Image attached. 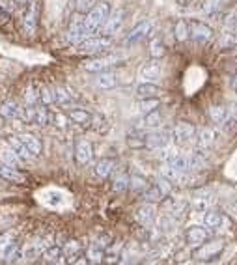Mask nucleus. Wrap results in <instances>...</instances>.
I'll return each instance as SVG.
<instances>
[{"label":"nucleus","mask_w":237,"mask_h":265,"mask_svg":"<svg viewBox=\"0 0 237 265\" xmlns=\"http://www.w3.org/2000/svg\"><path fill=\"white\" fill-rule=\"evenodd\" d=\"M110 13V4L108 2H97L93 4V8L88 11V15L84 17V26H86V34L93 36L95 32H99V28L103 26V22L107 21Z\"/></svg>","instance_id":"nucleus-1"},{"label":"nucleus","mask_w":237,"mask_h":265,"mask_svg":"<svg viewBox=\"0 0 237 265\" xmlns=\"http://www.w3.org/2000/svg\"><path fill=\"white\" fill-rule=\"evenodd\" d=\"M224 248H226V243L222 239H213V241H207L206 239L204 243L196 246L193 256H194L196 260H200V262H209L213 258H218V256L224 252Z\"/></svg>","instance_id":"nucleus-2"},{"label":"nucleus","mask_w":237,"mask_h":265,"mask_svg":"<svg viewBox=\"0 0 237 265\" xmlns=\"http://www.w3.org/2000/svg\"><path fill=\"white\" fill-rule=\"evenodd\" d=\"M110 45H112V40L107 36H88L84 41L79 43V51L88 54H99L103 51H108Z\"/></svg>","instance_id":"nucleus-3"},{"label":"nucleus","mask_w":237,"mask_h":265,"mask_svg":"<svg viewBox=\"0 0 237 265\" xmlns=\"http://www.w3.org/2000/svg\"><path fill=\"white\" fill-rule=\"evenodd\" d=\"M124 17H125V11L122 10V8L110 11L108 17H107V21L103 22V26L99 28V30H101V36L110 38V36H114L116 32H120V28H122V24H124Z\"/></svg>","instance_id":"nucleus-4"},{"label":"nucleus","mask_w":237,"mask_h":265,"mask_svg":"<svg viewBox=\"0 0 237 265\" xmlns=\"http://www.w3.org/2000/svg\"><path fill=\"white\" fill-rule=\"evenodd\" d=\"M189 32H191V38L196 43H202V45H206V43H209L213 40V28L202 21L189 22Z\"/></svg>","instance_id":"nucleus-5"},{"label":"nucleus","mask_w":237,"mask_h":265,"mask_svg":"<svg viewBox=\"0 0 237 265\" xmlns=\"http://www.w3.org/2000/svg\"><path fill=\"white\" fill-rule=\"evenodd\" d=\"M151 30H153V24H151V21H140L136 26H134L131 32L125 36V45L127 47H131V45H136V43L144 41L146 38L151 34Z\"/></svg>","instance_id":"nucleus-6"},{"label":"nucleus","mask_w":237,"mask_h":265,"mask_svg":"<svg viewBox=\"0 0 237 265\" xmlns=\"http://www.w3.org/2000/svg\"><path fill=\"white\" fill-rule=\"evenodd\" d=\"M86 38H88V34H86V26H84V17L83 15H75L71 22H69V28H67V41L79 45Z\"/></svg>","instance_id":"nucleus-7"},{"label":"nucleus","mask_w":237,"mask_h":265,"mask_svg":"<svg viewBox=\"0 0 237 265\" xmlns=\"http://www.w3.org/2000/svg\"><path fill=\"white\" fill-rule=\"evenodd\" d=\"M38 17H40V2L38 0H32L28 10L24 13V19H22V28L26 36H34L38 30Z\"/></svg>","instance_id":"nucleus-8"},{"label":"nucleus","mask_w":237,"mask_h":265,"mask_svg":"<svg viewBox=\"0 0 237 265\" xmlns=\"http://www.w3.org/2000/svg\"><path fill=\"white\" fill-rule=\"evenodd\" d=\"M196 135V129L193 123L189 122H177L172 129V137H174V142L177 146H183L185 142H189L191 138Z\"/></svg>","instance_id":"nucleus-9"},{"label":"nucleus","mask_w":237,"mask_h":265,"mask_svg":"<svg viewBox=\"0 0 237 265\" xmlns=\"http://www.w3.org/2000/svg\"><path fill=\"white\" fill-rule=\"evenodd\" d=\"M215 140H216V133L213 129H209V127L200 129V131H198V137H196V151L207 153L209 149L213 148Z\"/></svg>","instance_id":"nucleus-10"},{"label":"nucleus","mask_w":237,"mask_h":265,"mask_svg":"<svg viewBox=\"0 0 237 265\" xmlns=\"http://www.w3.org/2000/svg\"><path fill=\"white\" fill-rule=\"evenodd\" d=\"M93 157V146L90 140H79L77 144H75V161H77V164H88Z\"/></svg>","instance_id":"nucleus-11"},{"label":"nucleus","mask_w":237,"mask_h":265,"mask_svg":"<svg viewBox=\"0 0 237 265\" xmlns=\"http://www.w3.org/2000/svg\"><path fill=\"white\" fill-rule=\"evenodd\" d=\"M118 64V56H101V58H93L90 62L84 64V69L90 71V73H101L107 71L108 67Z\"/></svg>","instance_id":"nucleus-12"},{"label":"nucleus","mask_w":237,"mask_h":265,"mask_svg":"<svg viewBox=\"0 0 237 265\" xmlns=\"http://www.w3.org/2000/svg\"><path fill=\"white\" fill-rule=\"evenodd\" d=\"M144 142H146V148L161 149L170 142V135H168L166 131H151L150 135H144Z\"/></svg>","instance_id":"nucleus-13"},{"label":"nucleus","mask_w":237,"mask_h":265,"mask_svg":"<svg viewBox=\"0 0 237 265\" xmlns=\"http://www.w3.org/2000/svg\"><path fill=\"white\" fill-rule=\"evenodd\" d=\"M17 138L21 140L22 146L28 149V153H30L32 157H40V155H42L43 146H42V140L38 137H34L30 133H21V135H17Z\"/></svg>","instance_id":"nucleus-14"},{"label":"nucleus","mask_w":237,"mask_h":265,"mask_svg":"<svg viewBox=\"0 0 237 265\" xmlns=\"http://www.w3.org/2000/svg\"><path fill=\"white\" fill-rule=\"evenodd\" d=\"M209 116H211V120H213V123H215V125H220V127H226L228 123L234 120L232 114H230V110L222 105L211 106V108H209Z\"/></svg>","instance_id":"nucleus-15"},{"label":"nucleus","mask_w":237,"mask_h":265,"mask_svg":"<svg viewBox=\"0 0 237 265\" xmlns=\"http://www.w3.org/2000/svg\"><path fill=\"white\" fill-rule=\"evenodd\" d=\"M67 118L71 120L73 123L83 125V127H88V125L93 123V114L90 110H86V108H71L67 112Z\"/></svg>","instance_id":"nucleus-16"},{"label":"nucleus","mask_w":237,"mask_h":265,"mask_svg":"<svg viewBox=\"0 0 237 265\" xmlns=\"http://www.w3.org/2000/svg\"><path fill=\"white\" fill-rule=\"evenodd\" d=\"M207 237H209V232H207L206 228H202V226H191V228L185 232V239L191 246L202 245Z\"/></svg>","instance_id":"nucleus-17"},{"label":"nucleus","mask_w":237,"mask_h":265,"mask_svg":"<svg viewBox=\"0 0 237 265\" xmlns=\"http://www.w3.org/2000/svg\"><path fill=\"white\" fill-rule=\"evenodd\" d=\"M161 75H163V69H161V64H159L157 60L148 62V64L142 65V69H140V77L144 79L146 82H155V81H159Z\"/></svg>","instance_id":"nucleus-18"},{"label":"nucleus","mask_w":237,"mask_h":265,"mask_svg":"<svg viewBox=\"0 0 237 265\" xmlns=\"http://www.w3.org/2000/svg\"><path fill=\"white\" fill-rule=\"evenodd\" d=\"M155 217H157L155 204H150V202H146L144 205H140V207H138V211H136V221H138L140 224H144V226L153 224Z\"/></svg>","instance_id":"nucleus-19"},{"label":"nucleus","mask_w":237,"mask_h":265,"mask_svg":"<svg viewBox=\"0 0 237 265\" xmlns=\"http://www.w3.org/2000/svg\"><path fill=\"white\" fill-rule=\"evenodd\" d=\"M51 90H52V99H54V105L67 106V105H71L73 101H75L73 94L67 90V88H64V86H54V88H51Z\"/></svg>","instance_id":"nucleus-20"},{"label":"nucleus","mask_w":237,"mask_h":265,"mask_svg":"<svg viewBox=\"0 0 237 265\" xmlns=\"http://www.w3.org/2000/svg\"><path fill=\"white\" fill-rule=\"evenodd\" d=\"M0 178H4L6 181H11V183H24L26 174H22L21 170L13 168V166H6V164L0 163Z\"/></svg>","instance_id":"nucleus-21"},{"label":"nucleus","mask_w":237,"mask_h":265,"mask_svg":"<svg viewBox=\"0 0 237 265\" xmlns=\"http://www.w3.org/2000/svg\"><path fill=\"white\" fill-rule=\"evenodd\" d=\"M204 223H206L207 228H211V230H218V228H222L226 223H230L226 217L222 215L220 211H215V209H207L206 213V219H204Z\"/></svg>","instance_id":"nucleus-22"},{"label":"nucleus","mask_w":237,"mask_h":265,"mask_svg":"<svg viewBox=\"0 0 237 265\" xmlns=\"http://www.w3.org/2000/svg\"><path fill=\"white\" fill-rule=\"evenodd\" d=\"M114 166H116V161L105 157V159L97 161V164H95L93 172H95V176H97L99 180H107V178L114 172Z\"/></svg>","instance_id":"nucleus-23"},{"label":"nucleus","mask_w":237,"mask_h":265,"mask_svg":"<svg viewBox=\"0 0 237 265\" xmlns=\"http://www.w3.org/2000/svg\"><path fill=\"white\" fill-rule=\"evenodd\" d=\"M95 86L101 88V90H112V88L118 86V79H116L114 73L101 71V73H97V77H95Z\"/></svg>","instance_id":"nucleus-24"},{"label":"nucleus","mask_w":237,"mask_h":265,"mask_svg":"<svg viewBox=\"0 0 237 265\" xmlns=\"http://www.w3.org/2000/svg\"><path fill=\"white\" fill-rule=\"evenodd\" d=\"M161 92V88L155 84V82H142V84L136 86V96L140 99H150V97H157Z\"/></svg>","instance_id":"nucleus-25"},{"label":"nucleus","mask_w":237,"mask_h":265,"mask_svg":"<svg viewBox=\"0 0 237 265\" xmlns=\"http://www.w3.org/2000/svg\"><path fill=\"white\" fill-rule=\"evenodd\" d=\"M19 110H21V106L17 101H13V99H8V101H4L2 105H0V116L2 118H17L19 116Z\"/></svg>","instance_id":"nucleus-26"},{"label":"nucleus","mask_w":237,"mask_h":265,"mask_svg":"<svg viewBox=\"0 0 237 265\" xmlns=\"http://www.w3.org/2000/svg\"><path fill=\"white\" fill-rule=\"evenodd\" d=\"M0 163H2V164H6V166H13V168H17L22 161L17 157V153H15L11 148L10 149L2 148L0 149Z\"/></svg>","instance_id":"nucleus-27"},{"label":"nucleus","mask_w":237,"mask_h":265,"mask_svg":"<svg viewBox=\"0 0 237 265\" xmlns=\"http://www.w3.org/2000/svg\"><path fill=\"white\" fill-rule=\"evenodd\" d=\"M161 176H163L165 180L170 181V183H181L183 178H185V174H181L179 170H175L174 166H170V164H166V163L161 166Z\"/></svg>","instance_id":"nucleus-28"},{"label":"nucleus","mask_w":237,"mask_h":265,"mask_svg":"<svg viewBox=\"0 0 237 265\" xmlns=\"http://www.w3.org/2000/svg\"><path fill=\"white\" fill-rule=\"evenodd\" d=\"M51 110H49V106L45 105H36V118H34V123L36 125H42V127H45V125H49L51 123Z\"/></svg>","instance_id":"nucleus-29"},{"label":"nucleus","mask_w":237,"mask_h":265,"mask_svg":"<svg viewBox=\"0 0 237 265\" xmlns=\"http://www.w3.org/2000/svg\"><path fill=\"white\" fill-rule=\"evenodd\" d=\"M62 248L60 246H51V248H47L45 252L42 254V260L45 264L49 265H58L62 262Z\"/></svg>","instance_id":"nucleus-30"},{"label":"nucleus","mask_w":237,"mask_h":265,"mask_svg":"<svg viewBox=\"0 0 237 265\" xmlns=\"http://www.w3.org/2000/svg\"><path fill=\"white\" fill-rule=\"evenodd\" d=\"M174 36L175 40L179 43L187 41V40H191V32H189V22L183 21V19H179V21H175L174 24Z\"/></svg>","instance_id":"nucleus-31"},{"label":"nucleus","mask_w":237,"mask_h":265,"mask_svg":"<svg viewBox=\"0 0 237 265\" xmlns=\"http://www.w3.org/2000/svg\"><path fill=\"white\" fill-rule=\"evenodd\" d=\"M142 198L146 202H150V204H159V202L165 200V196H163V192L159 191V187L157 185H148V189L142 192Z\"/></svg>","instance_id":"nucleus-32"},{"label":"nucleus","mask_w":237,"mask_h":265,"mask_svg":"<svg viewBox=\"0 0 237 265\" xmlns=\"http://www.w3.org/2000/svg\"><path fill=\"white\" fill-rule=\"evenodd\" d=\"M86 258L90 264H101L105 260V248H101L99 245H90L88 250H86Z\"/></svg>","instance_id":"nucleus-33"},{"label":"nucleus","mask_w":237,"mask_h":265,"mask_svg":"<svg viewBox=\"0 0 237 265\" xmlns=\"http://www.w3.org/2000/svg\"><path fill=\"white\" fill-rule=\"evenodd\" d=\"M10 146H11V149H13L15 153H17V157H19V159H21V161L34 159V157H32L30 153H28V149H26V148H24V146H22V144H21V140H19V138H17V137L10 138Z\"/></svg>","instance_id":"nucleus-34"},{"label":"nucleus","mask_w":237,"mask_h":265,"mask_svg":"<svg viewBox=\"0 0 237 265\" xmlns=\"http://www.w3.org/2000/svg\"><path fill=\"white\" fill-rule=\"evenodd\" d=\"M21 256V243L19 241H11L8 246H6V250H4V260L11 264V262H15L17 258Z\"/></svg>","instance_id":"nucleus-35"},{"label":"nucleus","mask_w":237,"mask_h":265,"mask_svg":"<svg viewBox=\"0 0 237 265\" xmlns=\"http://www.w3.org/2000/svg\"><path fill=\"white\" fill-rule=\"evenodd\" d=\"M166 53L165 45H163V40L161 38H153L151 41H150V54H151V58L153 60H159V58H163Z\"/></svg>","instance_id":"nucleus-36"},{"label":"nucleus","mask_w":237,"mask_h":265,"mask_svg":"<svg viewBox=\"0 0 237 265\" xmlns=\"http://www.w3.org/2000/svg\"><path fill=\"white\" fill-rule=\"evenodd\" d=\"M161 122H163V114H161V110L159 108H155L151 112H148L144 116V125L150 129H155L161 125Z\"/></svg>","instance_id":"nucleus-37"},{"label":"nucleus","mask_w":237,"mask_h":265,"mask_svg":"<svg viewBox=\"0 0 237 265\" xmlns=\"http://www.w3.org/2000/svg\"><path fill=\"white\" fill-rule=\"evenodd\" d=\"M148 181H146V178H142V176H129V189L134 192H142L148 189Z\"/></svg>","instance_id":"nucleus-38"},{"label":"nucleus","mask_w":237,"mask_h":265,"mask_svg":"<svg viewBox=\"0 0 237 265\" xmlns=\"http://www.w3.org/2000/svg\"><path fill=\"white\" fill-rule=\"evenodd\" d=\"M159 106H161V101H159L157 97H150V99H140L138 110H140L142 114H148V112H151V110L159 108Z\"/></svg>","instance_id":"nucleus-39"},{"label":"nucleus","mask_w":237,"mask_h":265,"mask_svg":"<svg viewBox=\"0 0 237 265\" xmlns=\"http://www.w3.org/2000/svg\"><path fill=\"white\" fill-rule=\"evenodd\" d=\"M112 189L116 192H125L129 189V176L127 174H118L112 181Z\"/></svg>","instance_id":"nucleus-40"},{"label":"nucleus","mask_w":237,"mask_h":265,"mask_svg":"<svg viewBox=\"0 0 237 265\" xmlns=\"http://www.w3.org/2000/svg\"><path fill=\"white\" fill-rule=\"evenodd\" d=\"M38 96H40V105H45V106H51L54 105V99H52V90L51 88H38Z\"/></svg>","instance_id":"nucleus-41"},{"label":"nucleus","mask_w":237,"mask_h":265,"mask_svg":"<svg viewBox=\"0 0 237 265\" xmlns=\"http://www.w3.org/2000/svg\"><path fill=\"white\" fill-rule=\"evenodd\" d=\"M222 2H224V0H206V2L202 4V13H206V15H215L216 11L220 10Z\"/></svg>","instance_id":"nucleus-42"},{"label":"nucleus","mask_w":237,"mask_h":265,"mask_svg":"<svg viewBox=\"0 0 237 265\" xmlns=\"http://www.w3.org/2000/svg\"><path fill=\"white\" fill-rule=\"evenodd\" d=\"M24 101H26V105H28V106L40 105L38 88H34V86H28V88H26V92H24Z\"/></svg>","instance_id":"nucleus-43"},{"label":"nucleus","mask_w":237,"mask_h":265,"mask_svg":"<svg viewBox=\"0 0 237 265\" xmlns=\"http://www.w3.org/2000/svg\"><path fill=\"white\" fill-rule=\"evenodd\" d=\"M79 252H83V248H81V245L77 243V241H67V245L64 246V250H62V254L69 260V258H73L75 254H79Z\"/></svg>","instance_id":"nucleus-44"},{"label":"nucleus","mask_w":237,"mask_h":265,"mask_svg":"<svg viewBox=\"0 0 237 265\" xmlns=\"http://www.w3.org/2000/svg\"><path fill=\"white\" fill-rule=\"evenodd\" d=\"M185 204H181V202H168V213L170 215H174L175 219H179V217H183L185 215Z\"/></svg>","instance_id":"nucleus-45"},{"label":"nucleus","mask_w":237,"mask_h":265,"mask_svg":"<svg viewBox=\"0 0 237 265\" xmlns=\"http://www.w3.org/2000/svg\"><path fill=\"white\" fill-rule=\"evenodd\" d=\"M127 144L131 148H146L144 135H131V137L127 138Z\"/></svg>","instance_id":"nucleus-46"},{"label":"nucleus","mask_w":237,"mask_h":265,"mask_svg":"<svg viewBox=\"0 0 237 265\" xmlns=\"http://www.w3.org/2000/svg\"><path fill=\"white\" fill-rule=\"evenodd\" d=\"M155 185H157V187H159V191L163 192V196H168V194H170V191H172V185H170V181L168 180H165V178H163V176H161V180L157 181V183H155Z\"/></svg>","instance_id":"nucleus-47"},{"label":"nucleus","mask_w":237,"mask_h":265,"mask_svg":"<svg viewBox=\"0 0 237 265\" xmlns=\"http://www.w3.org/2000/svg\"><path fill=\"white\" fill-rule=\"evenodd\" d=\"M67 262H69V265H88L90 264V262H88V258H86V254H83V252L75 254L73 258H69Z\"/></svg>","instance_id":"nucleus-48"},{"label":"nucleus","mask_w":237,"mask_h":265,"mask_svg":"<svg viewBox=\"0 0 237 265\" xmlns=\"http://www.w3.org/2000/svg\"><path fill=\"white\" fill-rule=\"evenodd\" d=\"M77 2V11L84 13V11H90L93 8V0H75Z\"/></svg>","instance_id":"nucleus-49"},{"label":"nucleus","mask_w":237,"mask_h":265,"mask_svg":"<svg viewBox=\"0 0 237 265\" xmlns=\"http://www.w3.org/2000/svg\"><path fill=\"white\" fill-rule=\"evenodd\" d=\"M207 205H209V204H207V200L204 196H198L194 200V204H193V207L198 209V211H207Z\"/></svg>","instance_id":"nucleus-50"},{"label":"nucleus","mask_w":237,"mask_h":265,"mask_svg":"<svg viewBox=\"0 0 237 265\" xmlns=\"http://www.w3.org/2000/svg\"><path fill=\"white\" fill-rule=\"evenodd\" d=\"M110 243H112V241H110V237H107V235H103V237H99V239L95 241V245H99L101 248H107V246H108Z\"/></svg>","instance_id":"nucleus-51"},{"label":"nucleus","mask_w":237,"mask_h":265,"mask_svg":"<svg viewBox=\"0 0 237 265\" xmlns=\"http://www.w3.org/2000/svg\"><path fill=\"white\" fill-rule=\"evenodd\" d=\"M232 86H234V90L237 92V75L234 77V79H232Z\"/></svg>","instance_id":"nucleus-52"},{"label":"nucleus","mask_w":237,"mask_h":265,"mask_svg":"<svg viewBox=\"0 0 237 265\" xmlns=\"http://www.w3.org/2000/svg\"><path fill=\"white\" fill-rule=\"evenodd\" d=\"M230 114H236V116H237V105L232 108V112H230Z\"/></svg>","instance_id":"nucleus-53"},{"label":"nucleus","mask_w":237,"mask_h":265,"mask_svg":"<svg viewBox=\"0 0 237 265\" xmlns=\"http://www.w3.org/2000/svg\"><path fill=\"white\" fill-rule=\"evenodd\" d=\"M193 0H181V4H191Z\"/></svg>","instance_id":"nucleus-54"},{"label":"nucleus","mask_w":237,"mask_h":265,"mask_svg":"<svg viewBox=\"0 0 237 265\" xmlns=\"http://www.w3.org/2000/svg\"><path fill=\"white\" fill-rule=\"evenodd\" d=\"M19 2H24V4H26V2H28V0H19Z\"/></svg>","instance_id":"nucleus-55"}]
</instances>
